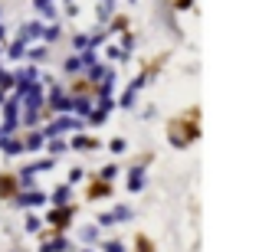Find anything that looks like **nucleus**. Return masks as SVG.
Here are the masks:
<instances>
[{
	"label": "nucleus",
	"instance_id": "obj_49",
	"mask_svg": "<svg viewBox=\"0 0 259 252\" xmlns=\"http://www.w3.org/2000/svg\"><path fill=\"white\" fill-rule=\"evenodd\" d=\"M76 252H95V249L92 246H82V249H76Z\"/></svg>",
	"mask_w": 259,
	"mask_h": 252
},
{
	"label": "nucleus",
	"instance_id": "obj_57",
	"mask_svg": "<svg viewBox=\"0 0 259 252\" xmlns=\"http://www.w3.org/2000/svg\"><path fill=\"white\" fill-rule=\"evenodd\" d=\"M132 4H135V0H132Z\"/></svg>",
	"mask_w": 259,
	"mask_h": 252
},
{
	"label": "nucleus",
	"instance_id": "obj_9",
	"mask_svg": "<svg viewBox=\"0 0 259 252\" xmlns=\"http://www.w3.org/2000/svg\"><path fill=\"white\" fill-rule=\"evenodd\" d=\"M39 66H33V63H26V66H20L17 72H13V85H30V82H39Z\"/></svg>",
	"mask_w": 259,
	"mask_h": 252
},
{
	"label": "nucleus",
	"instance_id": "obj_48",
	"mask_svg": "<svg viewBox=\"0 0 259 252\" xmlns=\"http://www.w3.org/2000/svg\"><path fill=\"white\" fill-rule=\"evenodd\" d=\"M4 43H7V26L0 23V46H4Z\"/></svg>",
	"mask_w": 259,
	"mask_h": 252
},
{
	"label": "nucleus",
	"instance_id": "obj_3",
	"mask_svg": "<svg viewBox=\"0 0 259 252\" xmlns=\"http://www.w3.org/2000/svg\"><path fill=\"white\" fill-rule=\"evenodd\" d=\"M82 128H85V121L76 118V115H53V118L46 121V128H39V134H43V138H63V134L82 131Z\"/></svg>",
	"mask_w": 259,
	"mask_h": 252
},
{
	"label": "nucleus",
	"instance_id": "obj_4",
	"mask_svg": "<svg viewBox=\"0 0 259 252\" xmlns=\"http://www.w3.org/2000/svg\"><path fill=\"white\" fill-rule=\"evenodd\" d=\"M154 161V154H145V158L138 161V164H132L128 167V180H125V190L128 193H141V190H145V183H148V177H145V170H148V164H151Z\"/></svg>",
	"mask_w": 259,
	"mask_h": 252
},
{
	"label": "nucleus",
	"instance_id": "obj_2",
	"mask_svg": "<svg viewBox=\"0 0 259 252\" xmlns=\"http://www.w3.org/2000/svg\"><path fill=\"white\" fill-rule=\"evenodd\" d=\"M76 210L79 203H66V207H50L39 220H43V226H50L53 233H69L72 220H76Z\"/></svg>",
	"mask_w": 259,
	"mask_h": 252
},
{
	"label": "nucleus",
	"instance_id": "obj_35",
	"mask_svg": "<svg viewBox=\"0 0 259 252\" xmlns=\"http://www.w3.org/2000/svg\"><path fill=\"white\" fill-rule=\"evenodd\" d=\"M0 92H7V95L13 92V72L4 69V66H0Z\"/></svg>",
	"mask_w": 259,
	"mask_h": 252
},
{
	"label": "nucleus",
	"instance_id": "obj_21",
	"mask_svg": "<svg viewBox=\"0 0 259 252\" xmlns=\"http://www.w3.org/2000/svg\"><path fill=\"white\" fill-rule=\"evenodd\" d=\"M92 108H95V98H72V112L69 115H76V118H89L92 115Z\"/></svg>",
	"mask_w": 259,
	"mask_h": 252
},
{
	"label": "nucleus",
	"instance_id": "obj_46",
	"mask_svg": "<svg viewBox=\"0 0 259 252\" xmlns=\"http://www.w3.org/2000/svg\"><path fill=\"white\" fill-rule=\"evenodd\" d=\"M66 17H79V4L72 0V4H66Z\"/></svg>",
	"mask_w": 259,
	"mask_h": 252
},
{
	"label": "nucleus",
	"instance_id": "obj_18",
	"mask_svg": "<svg viewBox=\"0 0 259 252\" xmlns=\"http://www.w3.org/2000/svg\"><path fill=\"white\" fill-rule=\"evenodd\" d=\"M0 154H4V158H20V154H23V144H20V138H13V134H4V138H0Z\"/></svg>",
	"mask_w": 259,
	"mask_h": 252
},
{
	"label": "nucleus",
	"instance_id": "obj_23",
	"mask_svg": "<svg viewBox=\"0 0 259 252\" xmlns=\"http://www.w3.org/2000/svg\"><path fill=\"white\" fill-rule=\"evenodd\" d=\"M128 26H132V20H128L125 13H112V20L105 23V30H108V36H112V33H125Z\"/></svg>",
	"mask_w": 259,
	"mask_h": 252
},
{
	"label": "nucleus",
	"instance_id": "obj_26",
	"mask_svg": "<svg viewBox=\"0 0 259 252\" xmlns=\"http://www.w3.org/2000/svg\"><path fill=\"white\" fill-rule=\"evenodd\" d=\"M39 39H43L46 46H50V43H56V39H63V26H59V23L43 26V36H39Z\"/></svg>",
	"mask_w": 259,
	"mask_h": 252
},
{
	"label": "nucleus",
	"instance_id": "obj_11",
	"mask_svg": "<svg viewBox=\"0 0 259 252\" xmlns=\"http://www.w3.org/2000/svg\"><path fill=\"white\" fill-rule=\"evenodd\" d=\"M69 147H72V151H99V147H102V141H99V138H92V134L76 131V134L69 138Z\"/></svg>",
	"mask_w": 259,
	"mask_h": 252
},
{
	"label": "nucleus",
	"instance_id": "obj_6",
	"mask_svg": "<svg viewBox=\"0 0 259 252\" xmlns=\"http://www.w3.org/2000/svg\"><path fill=\"white\" fill-rule=\"evenodd\" d=\"M112 193H115L112 180H99V177L92 174V180H89V187H85V200H108Z\"/></svg>",
	"mask_w": 259,
	"mask_h": 252
},
{
	"label": "nucleus",
	"instance_id": "obj_5",
	"mask_svg": "<svg viewBox=\"0 0 259 252\" xmlns=\"http://www.w3.org/2000/svg\"><path fill=\"white\" fill-rule=\"evenodd\" d=\"M10 200H13V207H17V210H33V207H43V203H46V193L33 187V190H17Z\"/></svg>",
	"mask_w": 259,
	"mask_h": 252
},
{
	"label": "nucleus",
	"instance_id": "obj_53",
	"mask_svg": "<svg viewBox=\"0 0 259 252\" xmlns=\"http://www.w3.org/2000/svg\"><path fill=\"white\" fill-rule=\"evenodd\" d=\"M0 138H4V131H0Z\"/></svg>",
	"mask_w": 259,
	"mask_h": 252
},
{
	"label": "nucleus",
	"instance_id": "obj_32",
	"mask_svg": "<svg viewBox=\"0 0 259 252\" xmlns=\"http://www.w3.org/2000/svg\"><path fill=\"white\" fill-rule=\"evenodd\" d=\"M39 229H43V220H39L36 213H30V210H26V220H23V233H39Z\"/></svg>",
	"mask_w": 259,
	"mask_h": 252
},
{
	"label": "nucleus",
	"instance_id": "obj_25",
	"mask_svg": "<svg viewBox=\"0 0 259 252\" xmlns=\"http://www.w3.org/2000/svg\"><path fill=\"white\" fill-rule=\"evenodd\" d=\"M4 53H7V59H13V63H20V59H23V53H26V43H20V39H13V43H7V46H4Z\"/></svg>",
	"mask_w": 259,
	"mask_h": 252
},
{
	"label": "nucleus",
	"instance_id": "obj_8",
	"mask_svg": "<svg viewBox=\"0 0 259 252\" xmlns=\"http://www.w3.org/2000/svg\"><path fill=\"white\" fill-rule=\"evenodd\" d=\"M39 252H76V246H72V242L66 239V233H53L50 239H43Z\"/></svg>",
	"mask_w": 259,
	"mask_h": 252
},
{
	"label": "nucleus",
	"instance_id": "obj_36",
	"mask_svg": "<svg viewBox=\"0 0 259 252\" xmlns=\"http://www.w3.org/2000/svg\"><path fill=\"white\" fill-rule=\"evenodd\" d=\"M118 174H121V170H118V164H105V167H102L95 177H99V180H115Z\"/></svg>",
	"mask_w": 259,
	"mask_h": 252
},
{
	"label": "nucleus",
	"instance_id": "obj_7",
	"mask_svg": "<svg viewBox=\"0 0 259 252\" xmlns=\"http://www.w3.org/2000/svg\"><path fill=\"white\" fill-rule=\"evenodd\" d=\"M43 20H26V23L23 26H20V33H17V39H20V43H26V46H30V43H39V36H43Z\"/></svg>",
	"mask_w": 259,
	"mask_h": 252
},
{
	"label": "nucleus",
	"instance_id": "obj_31",
	"mask_svg": "<svg viewBox=\"0 0 259 252\" xmlns=\"http://www.w3.org/2000/svg\"><path fill=\"white\" fill-rule=\"evenodd\" d=\"M105 56L112 59V63H132V56H125V53L118 49V43H108L105 46Z\"/></svg>",
	"mask_w": 259,
	"mask_h": 252
},
{
	"label": "nucleus",
	"instance_id": "obj_28",
	"mask_svg": "<svg viewBox=\"0 0 259 252\" xmlns=\"http://www.w3.org/2000/svg\"><path fill=\"white\" fill-rule=\"evenodd\" d=\"M108 115H112V112H105V108H102V105H95V108H92V115H89V118H85V125L99 128V125H105V121H108Z\"/></svg>",
	"mask_w": 259,
	"mask_h": 252
},
{
	"label": "nucleus",
	"instance_id": "obj_1",
	"mask_svg": "<svg viewBox=\"0 0 259 252\" xmlns=\"http://www.w3.org/2000/svg\"><path fill=\"white\" fill-rule=\"evenodd\" d=\"M167 134V144L174 147V151H184V147H190L197 138H200V108H187V112H181L177 118L167 121L164 128Z\"/></svg>",
	"mask_w": 259,
	"mask_h": 252
},
{
	"label": "nucleus",
	"instance_id": "obj_51",
	"mask_svg": "<svg viewBox=\"0 0 259 252\" xmlns=\"http://www.w3.org/2000/svg\"><path fill=\"white\" fill-rule=\"evenodd\" d=\"M10 252H23V249H10Z\"/></svg>",
	"mask_w": 259,
	"mask_h": 252
},
{
	"label": "nucleus",
	"instance_id": "obj_40",
	"mask_svg": "<svg viewBox=\"0 0 259 252\" xmlns=\"http://www.w3.org/2000/svg\"><path fill=\"white\" fill-rule=\"evenodd\" d=\"M66 183H69V187H79V183H85V170H82V167H72V170H69V180H66Z\"/></svg>",
	"mask_w": 259,
	"mask_h": 252
},
{
	"label": "nucleus",
	"instance_id": "obj_54",
	"mask_svg": "<svg viewBox=\"0 0 259 252\" xmlns=\"http://www.w3.org/2000/svg\"><path fill=\"white\" fill-rule=\"evenodd\" d=\"M95 4H99V0H95Z\"/></svg>",
	"mask_w": 259,
	"mask_h": 252
},
{
	"label": "nucleus",
	"instance_id": "obj_12",
	"mask_svg": "<svg viewBox=\"0 0 259 252\" xmlns=\"http://www.w3.org/2000/svg\"><path fill=\"white\" fill-rule=\"evenodd\" d=\"M69 95H72V98H95V85L89 82L85 76H76L69 82Z\"/></svg>",
	"mask_w": 259,
	"mask_h": 252
},
{
	"label": "nucleus",
	"instance_id": "obj_19",
	"mask_svg": "<svg viewBox=\"0 0 259 252\" xmlns=\"http://www.w3.org/2000/svg\"><path fill=\"white\" fill-rule=\"evenodd\" d=\"M79 242H82V246H95V242H102V226H95V223L82 226V229H79Z\"/></svg>",
	"mask_w": 259,
	"mask_h": 252
},
{
	"label": "nucleus",
	"instance_id": "obj_38",
	"mask_svg": "<svg viewBox=\"0 0 259 252\" xmlns=\"http://www.w3.org/2000/svg\"><path fill=\"white\" fill-rule=\"evenodd\" d=\"M112 216H115V223H128V220H132V207H121V203H118V207L112 210Z\"/></svg>",
	"mask_w": 259,
	"mask_h": 252
},
{
	"label": "nucleus",
	"instance_id": "obj_39",
	"mask_svg": "<svg viewBox=\"0 0 259 252\" xmlns=\"http://www.w3.org/2000/svg\"><path fill=\"white\" fill-rule=\"evenodd\" d=\"M85 46H89V33H82V30H76V33H72V49H85Z\"/></svg>",
	"mask_w": 259,
	"mask_h": 252
},
{
	"label": "nucleus",
	"instance_id": "obj_15",
	"mask_svg": "<svg viewBox=\"0 0 259 252\" xmlns=\"http://www.w3.org/2000/svg\"><path fill=\"white\" fill-rule=\"evenodd\" d=\"M23 59H30L33 66L46 63V59H50V46H46V43H30V46H26V53H23Z\"/></svg>",
	"mask_w": 259,
	"mask_h": 252
},
{
	"label": "nucleus",
	"instance_id": "obj_52",
	"mask_svg": "<svg viewBox=\"0 0 259 252\" xmlns=\"http://www.w3.org/2000/svg\"><path fill=\"white\" fill-rule=\"evenodd\" d=\"M66 4H72V0H66Z\"/></svg>",
	"mask_w": 259,
	"mask_h": 252
},
{
	"label": "nucleus",
	"instance_id": "obj_30",
	"mask_svg": "<svg viewBox=\"0 0 259 252\" xmlns=\"http://www.w3.org/2000/svg\"><path fill=\"white\" fill-rule=\"evenodd\" d=\"M76 56H79V66H82V72L89 69V66H95V63H99V53H95V49H79Z\"/></svg>",
	"mask_w": 259,
	"mask_h": 252
},
{
	"label": "nucleus",
	"instance_id": "obj_47",
	"mask_svg": "<svg viewBox=\"0 0 259 252\" xmlns=\"http://www.w3.org/2000/svg\"><path fill=\"white\" fill-rule=\"evenodd\" d=\"M46 4H56V0H33V7H36V10H39V7H46Z\"/></svg>",
	"mask_w": 259,
	"mask_h": 252
},
{
	"label": "nucleus",
	"instance_id": "obj_13",
	"mask_svg": "<svg viewBox=\"0 0 259 252\" xmlns=\"http://www.w3.org/2000/svg\"><path fill=\"white\" fill-rule=\"evenodd\" d=\"M82 76L89 79V82L92 85H99L102 79H108V76H118V72H115V66H105V63H95V66H89V69L82 72Z\"/></svg>",
	"mask_w": 259,
	"mask_h": 252
},
{
	"label": "nucleus",
	"instance_id": "obj_37",
	"mask_svg": "<svg viewBox=\"0 0 259 252\" xmlns=\"http://www.w3.org/2000/svg\"><path fill=\"white\" fill-rule=\"evenodd\" d=\"M39 17H43V20H50V23H56V20H59V10H56V4H46V7H39Z\"/></svg>",
	"mask_w": 259,
	"mask_h": 252
},
{
	"label": "nucleus",
	"instance_id": "obj_41",
	"mask_svg": "<svg viewBox=\"0 0 259 252\" xmlns=\"http://www.w3.org/2000/svg\"><path fill=\"white\" fill-rule=\"evenodd\" d=\"M108 151H112V154H125L128 151V141L125 138H112V141H108Z\"/></svg>",
	"mask_w": 259,
	"mask_h": 252
},
{
	"label": "nucleus",
	"instance_id": "obj_44",
	"mask_svg": "<svg viewBox=\"0 0 259 252\" xmlns=\"http://www.w3.org/2000/svg\"><path fill=\"white\" fill-rule=\"evenodd\" d=\"M148 82H151V79H148V76H145V72H138V76H135V79H132V85H128V88H135V92H141V88H145Z\"/></svg>",
	"mask_w": 259,
	"mask_h": 252
},
{
	"label": "nucleus",
	"instance_id": "obj_56",
	"mask_svg": "<svg viewBox=\"0 0 259 252\" xmlns=\"http://www.w3.org/2000/svg\"><path fill=\"white\" fill-rule=\"evenodd\" d=\"M0 13H4V10H0Z\"/></svg>",
	"mask_w": 259,
	"mask_h": 252
},
{
	"label": "nucleus",
	"instance_id": "obj_55",
	"mask_svg": "<svg viewBox=\"0 0 259 252\" xmlns=\"http://www.w3.org/2000/svg\"><path fill=\"white\" fill-rule=\"evenodd\" d=\"M0 49H4V46H0Z\"/></svg>",
	"mask_w": 259,
	"mask_h": 252
},
{
	"label": "nucleus",
	"instance_id": "obj_45",
	"mask_svg": "<svg viewBox=\"0 0 259 252\" xmlns=\"http://www.w3.org/2000/svg\"><path fill=\"white\" fill-rule=\"evenodd\" d=\"M95 226H115V216H112V210H108V213H99V216H95Z\"/></svg>",
	"mask_w": 259,
	"mask_h": 252
},
{
	"label": "nucleus",
	"instance_id": "obj_34",
	"mask_svg": "<svg viewBox=\"0 0 259 252\" xmlns=\"http://www.w3.org/2000/svg\"><path fill=\"white\" fill-rule=\"evenodd\" d=\"M135 252H158V249H154V242L148 239L145 233H138L135 236Z\"/></svg>",
	"mask_w": 259,
	"mask_h": 252
},
{
	"label": "nucleus",
	"instance_id": "obj_24",
	"mask_svg": "<svg viewBox=\"0 0 259 252\" xmlns=\"http://www.w3.org/2000/svg\"><path fill=\"white\" fill-rule=\"evenodd\" d=\"M46 151H50V158H56V154H66V151H69V141H66V138H46Z\"/></svg>",
	"mask_w": 259,
	"mask_h": 252
},
{
	"label": "nucleus",
	"instance_id": "obj_43",
	"mask_svg": "<svg viewBox=\"0 0 259 252\" xmlns=\"http://www.w3.org/2000/svg\"><path fill=\"white\" fill-rule=\"evenodd\" d=\"M102 252H125V242L121 239H105L102 242Z\"/></svg>",
	"mask_w": 259,
	"mask_h": 252
},
{
	"label": "nucleus",
	"instance_id": "obj_29",
	"mask_svg": "<svg viewBox=\"0 0 259 252\" xmlns=\"http://www.w3.org/2000/svg\"><path fill=\"white\" fill-rule=\"evenodd\" d=\"M115 105H118V108H135V105H138V92H135V88H125L121 98H115Z\"/></svg>",
	"mask_w": 259,
	"mask_h": 252
},
{
	"label": "nucleus",
	"instance_id": "obj_17",
	"mask_svg": "<svg viewBox=\"0 0 259 252\" xmlns=\"http://www.w3.org/2000/svg\"><path fill=\"white\" fill-rule=\"evenodd\" d=\"M46 200H53V207H66V203H72V187L59 183V187H53V193H46Z\"/></svg>",
	"mask_w": 259,
	"mask_h": 252
},
{
	"label": "nucleus",
	"instance_id": "obj_42",
	"mask_svg": "<svg viewBox=\"0 0 259 252\" xmlns=\"http://www.w3.org/2000/svg\"><path fill=\"white\" fill-rule=\"evenodd\" d=\"M167 7H171V13H184L194 7V0H167Z\"/></svg>",
	"mask_w": 259,
	"mask_h": 252
},
{
	"label": "nucleus",
	"instance_id": "obj_22",
	"mask_svg": "<svg viewBox=\"0 0 259 252\" xmlns=\"http://www.w3.org/2000/svg\"><path fill=\"white\" fill-rule=\"evenodd\" d=\"M43 121V112L36 108H20V128H36Z\"/></svg>",
	"mask_w": 259,
	"mask_h": 252
},
{
	"label": "nucleus",
	"instance_id": "obj_33",
	"mask_svg": "<svg viewBox=\"0 0 259 252\" xmlns=\"http://www.w3.org/2000/svg\"><path fill=\"white\" fill-rule=\"evenodd\" d=\"M63 72H66V76H82V66H79V56H76V53H72V56L63 63Z\"/></svg>",
	"mask_w": 259,
	"mask_h": 252
},
{
	"label": "nucleus",
	"instance_id": "obj_20",
	"mask_svg": "<svg viewBox=\"0 0 259 252\" xmlns=\"http://www.w3.org/2000/svg\"><path fill=\"white\" fill-rule=\"evenodd\" d=\"M112 13H115V0H99V4H95V23L105 26L108 20H112Z\"/></svg>",
	"mask_w": 259,
	"mask_h": 252
},
{
	"label": "nucleus",
	"instance_id": "obj_10",
	"mask_svg": "<svg viewBox=\"0 0 259 252\" xmlns=\"http://www.w3.org/2000/svg\"><path fill=\"white\" fill-rule=\"evenodd\" d=\"M20 144H23V151H26V154H33V151H43L46 138L39 134V128H26L23 138H20Z\"/></svg>",
	"mask_w": 259,
	"mask_h": 252
},
{
	"label": "nucleus",
	"instance_id": "obj_14",
	"mask_svg": "<svg viewBox=\"0 0 259 252\" xmlns=\"http://www.w3.org/2000/svg\"><path fill=\"white\" fill-rule=\"evenodd\" d=\"M53 167H56V158H43V161H33V164H23L17 177H36V174H46Z\"/></svg>",
	"mask_w": 259,
	"mask_h": 252
},
{
	"label": "nucleus",
	"instance_id": "obj_50",
	"mask_svg": "<svg viewBox=\"0 0 259 252\" xmlns=\"http://www.w3.org/2000/svg\"><path fill=\"white\" fill-rule=\"evenodd\" d=\"M4 102H7V92H0V105H4Z\"/></svg>",
	"mask_w": 259,
	"mask_h": 252
},
{
	"label": "nucleus",
	"instance_id": "obj_16",
	"mask_svg": "<svg viewBox=\"0 0 259 252\" xmlns=\"http://www.w3.org/2000/svg\"><path fill=\"white\" fill-rule=\"evenodd\" d=\"M20 190V183H17V174H10V170H4L0 174V200H10L13 193Z\"/></svg>",
	"mask_w": 259,
	"mask_h": 252
},
{
	"label": "nucleus",
	"instance_id": "obj_27",
	"mask_svg": "<svg viewBox=\"0 0 259 252\" xmlns=\"http://www.w3.org/2000/svg\"><path fill=\"white\" fill-rule=\"evenodd\" d=\"M135 46H138L135 33H132V30H125V33H121V43H118V49L125 53V56H135Z\"/></svg>",
	"mask_w": 259,
	"mask_h": 252
}]
</instances>
